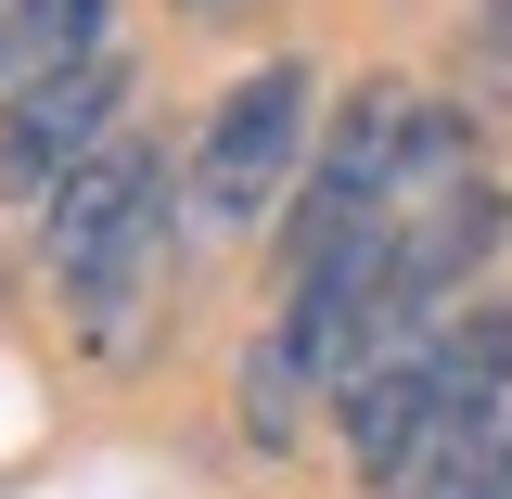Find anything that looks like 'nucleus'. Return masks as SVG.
Returning <instances> with one entry per match:
<instances>
[{
	"label": "nucleus",
	"mask_w": 512,
	"mask_h": 499,
	"mask_svg": "<svg viewBox=\"0 0 512 499\" xmlns=\"http://www.w3.org/2000/svg\"><path fill=\"white\" fill-rule=\"evenodd\" d=\"M39 244H52V282L77 295V320H90V346H128L141 295L167 282V167H154L141 141H103V154L52 192Z\"/></svg>",
	"instance_id": "obj_1"
},
{
	"label": "nucleus",
	"mask_w": 512,
	"mask_h": 499,
	"mask_svg": "<svg viewBox=\"0 0 512 499\" xmlns=\"http://www.w3.org/2000/svg\"><path fill=\"white\" fill-rule=\"evenodd\" d=\"M308 167V64H256L244 90L205 116V154H192V218L205 231H256Z\"/></svg>",
	"instance_id": "obj_2"
},
{
	"label": "nucleus",
	"mask_w": 512,
	"mask_h": 499,
	"mask_svg": "<svg viewBox=\"0 0 512 499\" xmlns=\"http://www.w3.org/2000/svg\"><path fill=\"white\" fill-rule=\"evenodd\" d=\"M116 103H128V52L52 64V77H13V116H0V205L64 192L103 141H116Z\"/></svg>",
	"instance_id": "obj_3"
},
{
	"label": "nucleus",
	"mask_w": 512,
	"mask_h": 499,
	"mask_svg": "<svg viewBox=\"0 0 512 499\" xmlns=\"http://www.w3.org/2000/svg\"><path fill=\"white\" fill-rule=\"evenodd\" d=\"M103 13H116V0H0V64H13V77H52V64L116 52Z\"/></svg>",
	"instance_id": "obj_4"
},
{
	"label": "nucleus",
	"mask_w": 512,
	"mask_h": 499,
	"mask_svg": "<svg viewBox=\"0 0 512 499\" xmlns=\"http://www.w3.org/2000/svg\"><path fill=\"white\" fill-rule=\"evenodd\" d=\"M180 13L192 26H231V13H256V0H180Z\"/></svg>",
	"instance_id": "obj_5"
}]
</instances>
